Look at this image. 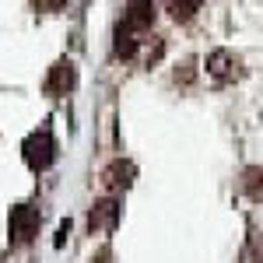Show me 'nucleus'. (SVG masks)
Wrapping results in <instances>:
<instances>
[{
	"mask_svg": "<svg viewBox=\"0 0 263 263\" xmlns=\"http://www.w3.org/2000/svg\"><path fill=\"white\" fill-rule=\"evenodd\" d=\"M242 190H246V197H249L253 203H263V168H260V165L246 168V176H242Z\"/></svg>",
	"mask_w": 263,
	"mask_h": 263,
	"instance_id": "1a4fd4ad",
	"label": "nucleus"
},
{
	"mask_svg": "<svg viewBox=\"0 0 263 263\" xmlns=\"http://www.w3.org/2000/svg\"><path fill=\"white\" fill-rule=\"evenodd\" d=\"M253 256H256V263H263V239L253 232Z\"/></svg>",
	"mask_w": 263,
	"mask_h": 263,
	"instance_id": "ddd939ff",
	"label": "nucleus"
},
{
	"mask_svg": "<svg viewBox=\"0 0 263 263\" xmlns=\"http://www.w3.org/2000/svg\"><path fill=\"white\" fill-rule=\"evenodd\" d=\"M67 235H70V221H63V224H60V232H57V249L67 242Z\"/></svg>",
	"mask_w": 263,
	"mask_h": 263,
	"instance_id": "4468645a",
	"label": "nucleus"
},
{
	"mask_svg": "<svg viewBox=\"0 0 263 263\" xmlns=\"http://www.w3.org/2000/svg\"><path fill=\"white\" fill-rule=\"evenodd\" d=\"M63 4H67V0H32L35 11H60Z\"/></svg>",
	"mask_w": 263,
	"mask_h": 263,
	"instance_id": "9b49d317",
	"label": "nucleus"
},
{
	"mask_svg": "<svg viewBox=\"0 0 263 263\" xmlns=\"http://www.w3.org/2000/svg\"><path fill=\"white\" fill-rule=\"evenodd\" d=\"M203 7V0H165V11L172 21H190Z\"/></svg>",
	"mask_w": 263,
	"mask_h": 263,
	"instance_id": "6e6552de",
	"label": "nucleus"
},
{
	"mask_svg": "<svg viewBox=\"0 0 263 263\" xmlns=\"http://www.w3.org/2000/svg\"><path fill=\"white\" fill-rule=\"evenodd\" d=\"M53 158H57V141H53L49 126H42V130H35V134L25 141V162H28V168L42 172V168L53 165Z\"/></svg>",
	"mask_w": 263,
	"mask_h": 263,
	"instance_id": "f257e3e1",
	"label": "nucleus"
},
{
	"mask_svg": "<svg viewBox=\"0 0 263 263\" xmlns=\"http://www.w3.org/2000/svg\"><path fill=\"white\" fill-rule=\"evenodd\" d=\"M109 260H112V256H109V249H105V253L99 256V263H109Z\"/></svg>",
	"mask_w": 263,
	"mask_h": 263,
	"instance_id": "2eb2a0df",
	"label": "nucleus"
},
{
	"mask_svg": "<svg viewBox=\"0 0 263 263\" xmlns=\"http://www.w3.org/2000/svg\"><path fill=\"white\" fill-rule=\"evenodd\" d=\"M120 214H123V207L116 200H95L91 211H88V232H91V235H109V232H116Z\"/></svg>",
	"mask_w": 263,
	"mask_h": 263,
	"instance_id": "7ed1b4c3",
	"label": "nucleus"
},
{
	"mask_svg": "<svg viewBox=\"0 0 263 263\" xmlns=\"http://www.w3.org/2000/svg\"><path fill=\"white\" fill-rule=\"evenodd\" d=\"M158 4L155 0H126V14H123V25L126 28H134V32H144V28H151L155 25V11Z\"/></svg>",
	"mask_w": 263,
	"mask_h": 263,
	"instance_id": "39448f33",
	"label": "nucleus"
},
{
	"mask_svg": "<svg viewBox=\"0 0 263 263\" xmlns=\"http://www.w3.org/2000/svg\"><path fill=\"white\" fill-rule=\"evenodd\" d=\"M176 81H182V84L193 81V63H182V70H176Z\"/></svg>",
	"mask_w": 263,
	"mask_h": 263,
	"instance_id": "f8f14e48",
	"label": "nucleus"
},
{
	"mask_svg": "<svg viewBox=\"0 0 263 263\" xmlns=\"http://www.w3.org/2000/svg\"><path fill=\"white\" fill-rule=\"evenodd\" d=\"M39 221H42V214L35 211V207L18 203V207L11 211V242H14V246L32 242V239L39 235Z\"/></svg>",
	"mask_w": 263,
	"mask_h": 263,
	"instance_id": "f03ea898",
	"label": "nucleus"
},
{
	"mask_svg": "<svg viewBox=\"0 0 263 263\" xmlns=\"http://www.w3.org/2000/svg\"><path fill=\"white\" fill-rule=\"evenodd\" d=\"M74 84H78L74 60H57L53 70H49V78H46V91L49 95H67V91H74Z\"/></svg>",
	"mask_w": 263,
	"mask_h": 263,
	"instance_id": "20e7f679",
	"label": "nucleus"
},
{
	"mask_svg": "<svg viewBox=\"0 0 263 263\" xmlns=\"http://www.w3.org/2000/svg\"><path fill=\"white\" fill-rule=\"evenodd\" d=\"M134 176H137V168H134L130 162H112L105 172H102V182H105L109 193H123V190L134 186Z\"/></svg>",
	"mask_w": 263,
	"mask_h": 263,
	"instance_id": "0eeeda50",
	"label": "nucleus"
},
{
	"mask_svg": "<svg viewBox=\"0 0 263 263\" xmlns=\"http://www.w3.org/2000/svg\"><path fill=\"white\" fill-rule=\"evenodd\" d=\"M207 74L214 78V81H235L239 78V57L235 53H228V49H214L211 57H207Z\"/></svg>",
	"mask_w": 263,
	"mask_h": 263,
	"instance_id": "423d86ee",
	"label": "nucleus"
},
{
	"mask_svg": "<svg viewBox=\"0 0 263 263\" xmlns=\"http://www.w3.org/2000/svg\"><path fill=\"white\" fill-rule=\"evenodd\" d=\"M134 53H137V32L126 28V25H120V28H116V57H120V60H130Z\"/></svg>",
	"mask_w": 263,
	"mask_h": 263,
	"instance_id": "9d476101",
	"label": "nucleus"
}]
</instances>
